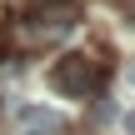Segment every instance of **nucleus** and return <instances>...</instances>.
I'll return each instance as SVG.
<instances>
[{
	"instance_id": "nucleus-1",
	"label": "nucleus",
	"mask_w": 135,
	"mask_h": 135,
	"mask_svg": "<svg viewBox=\"0 0 135 135\" xmlns=\"http://www.w3.org/2000/svg\"><path fill=\"white\" fill-rule=\"evenodd\" d=\"M100 80H105V60H95V55H65V60H55L50 65V85L60 90V95H95L100 90Z\"/></svg>"
},
{
	"instance_id": "nucleus-2",
	"label": "nucleus",
	"mask_w": 135,
	"mask_h": 135,
	"mask_svg": "<svg viewBox=\"0 0 135 135\" xmlns=\"http://www.w3.org/2000/svg\"><path fill=\"white\" fill-rule=\"evenodd\" d=\"M25 125H35V130H60V115H55V110H25Z\"/></svg>"
},
{
	"instance_id": "nucleus-3",
	"label": "nucleus",
	"mask_w": 135,
	"mask_h": 135,
	"mask_svg": "<svg viewBox=\"0 0 135 135\" xmlns=\"http://www.w3.org/2000/svg\"><path fill=\"white\" fill-rule=\"evenodd\" d=\"M125 130H130V135H135V110H130V115H125Z\"/></svg>"
},
{
	"instance_id": "nucleus-4",
	"label": "nucleus",
	"mask_w": 135,
	"mask_h": 135,
	"mask_svg": "<svg viewBox=\"0 0 135 135\" xmlns=\"http://www.w3.org/2000/svg\"><path fill=\"white\" fill-rule=\"evenodd\" d=\"M125 15H130V20H135V0H130V5H125Z\"/></svg>"
},
{
	"instance_id": "nucleus-5",
	"label": "nucleus",
	"mask_w": 135,
	"mask_h": 135,
	"mask_svg": "<svg viewBox=\"0 0 135 135\" xmlns=\"http://www.w3.org/2000/svg\"><path fill=\"white\" fill-rule=\"evenodd\" d=\"M10 5H30V0H10ZM35 5H40V0H35Z\"/></svg>"
},
{
	"instance_id": "nucleus-6",
	"label": "nucleus",
	"mask_w": 135,
	"mask_h": 135,
	"mask_svg": "<svg viewBox=\"0 0 135 135\" xmlns=\"http://www.w3.org/2000/svg\"><path fill=\"white\" fill-rule=\"evenodd\" d=\"M50 135H60V130H50Z\"/></svg>"
}]
</instances>
